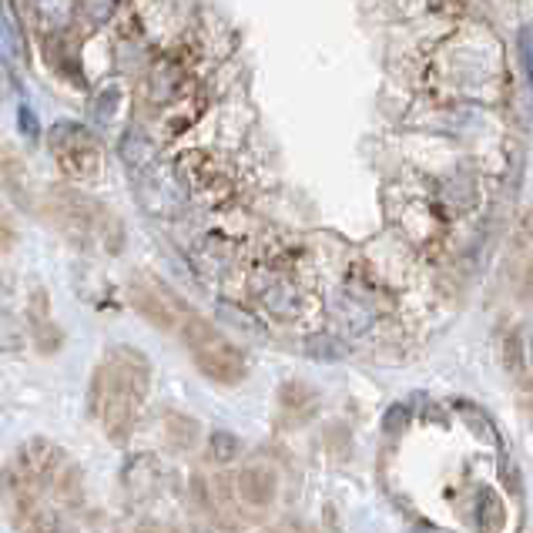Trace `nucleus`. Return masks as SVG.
<instances>
[{
	"instance_id": "8",
	"label": "nucleus",
	"mask_w": 533,
	"mask_h": 533,
	"mask_svg": "<svg viewBox=\"0 0 533 533\" xmlns=\"http://www.w3.org/2000/svg\"><path fill=\"white\" fill-rule=\"evenodd\" d=\"M477 527L480 530H503V523H507V510H503V500L500 493L493 487H480L477 490Z\"/></svg>"
},
{
	"instance_id": "2",
	"label": "nucleus",
	"mask_w": 533,
	"mask_h": 533,
	"mask_svg": "<svg viewBox=\"0 0 533 533\" xmlns=\"http://www.w3.org/2000/svg\"><path fill=\"white\" fill-rule=\"evenodd\" d=\"M178 329H182L185 346L192 349L195 366L202 369L208 379H215V383H222V386L242 383L245 373H249L245 356L212 326V322H205L202 316H195V312L185 309L182 326Z\"/></svg>"
},
{
	"instance_id": "16",
	"label": "nucleus",
	"mask_w": 533,
	"mask_h": 533,
	"mask_svg": "<svg viewBox=\"0 0 533 533\" xmlns=\"http://www.w3.org/2000/svg\"><path fill=\"white\" fill-rule=\"evenodd\" d=\"M239 453V440H235L232 433H225V430H218V433H212V456L215 460H232V456Z\"/></svg>"
},
{
	"instance_id": "3",
	"label": "nucleus",
	"mask_w": 533,
	"mask_h": 533,
	"mask_svg": "<svg viewBox=\"0 0 533 533\" xmlns=\"http://www.w3.org/2000/svg\"><path fill=\"white\" fill-rule=\"evenodd\" d=\"M51 215L54 222L64 228V235L81 245L88 242H104L108 252L121 249V228L114 222L108 208H101L91 198L71 195V192H54L51 195Z\"/></svg>"
},
{
	"instance_id": "15",
	"label": "nucleus",
	"mask_w": 533,
	"mask_h": 533,
	"mask_svg": "<svg viewBox=\"0 0 533 533\" xmlns=\"http://www.w3.org/2000/svg\"><path fill=\"white\" fill-rule=\"evenodd\" d=\"M306 349H309V356H316V359H342V356H346L342 342L326 339V336H312V339L306 342Z\"/></svg>"
},
{
	"instance_id": "18",
	"label": "nucleus",
	"mask_w": 533,
	"mask_h": 533,
	"mask_svg": "<svg viewBox=\"0 0 533 533\" xmlns=\"http://www.w3.org/2000/svg\"><path fill=\"white\" fill-rule=\"evenodd\" d=\"M520 64H523V74H527V84L533 94V34H530V27L520 31Z\"/></svg>"
},
{
	"instance_id": "19",
	"label": "nucleus",
	"mask_w": 533,
	"mask_h": 533,
	"mask_svg": "<svg viewBox=\"0 0 533 533\" xmlns=\"http://www.w3.org/2000/svg\"><path fill=\"white\" fill-rule=\"evenodd\" d=\"M500 473H503V480H507V490L520 493V473H517V466L510 463V453L503 443H500Z\"/></svg>"
},
{
	"instance_id": "1",
	"label": "nucleus",
	"mask_w": 533,
	"mask_h": 533,
	"mask_svg": "<svg viewBox=\"0 0 533 533\" xmlns=\"http://www.w3.org/2000/svg\"><path fill=\"white\" fill-rule=\"evenodd\" d=\"M148 376V359L131 346H114L94 373L88 409L104 423L111 443H125L135 430L141 399L148 393Z\"/></svg>"
},
{
	"instance_id": "6",
	"label": "nucleus",
	"mask_w": 533,
	"mask_h": 533,
	"mask_svg": "<svg viewBox=\"0 0 533 533\" xmlns=\"http://www.w3.org/2000/svg\"><path fill=\"white\" fill-rule=\"evenodd\" d=\"M131 299H135L138 312L158 329H178L185 316V306L171 295L161 282H131Z\"/></svg>"
},
{
	"instance_id": "22",
	"label": "nucleus",
	"mask_w": 533,
	"mask_h": 533,
	"mask_svg": "<svg viewBox=\"0 0 533 533\" xmlns=\"http://www.w3.org/2000/svg\"><path fill=\"white\" fill-rule=\"evenodd\" d=\"M111 101H118V91H114V88H108L98 98V121H101V125H108V118H111Z\"/></svg>"
},
{
	"instance_id": "7",
	"label": "nucleus",
	"mask_w": 533,
	"mask_h": 533,
	"mask_svg": "<svg viewBox=\"0 0 533 533\" xmlns=\"http://www.w3.org/2000/svg\"><path fill=\"white\" fill-rule=\"evenodd\" d=\"M239 493L249 507H269L279 493V477H275L272 466L265 463H252L239 473Z\"/></svg>"
},
{
	"instance_id": "14",
	"label": "nucleus",
	"mask_w": 533,
	"mask_h": 533,
	"mask_svg": "<svg viewBox=\"0 0 533 533\" xmlns=\"http://www.w3.org/2000/svg\"><path fill=\"white\" fill-rule=\"evenodd\" d=\"M114 7H118V0H81V14H84V21L94 24V27L108 24V21H111V14H114Z\"/></svg>"
},
{
	"instance_id": "13",
	"label": "nucleus",
	"mask_w": 533,
	"mask_h": 533,
	"mask_svg": "<svg viewBox=\"0 0 533 533\" xmlns=\"http://www.w3.org/2000/svg\"><path fill=\"white\" fill-rule=\"evenodd\" d=\"M503 366H507V373L517 379L527 373V356H523V339L517 329H513L507 342H503Z\"/></svg>"
},
{
	"instance_id": "5",
	"label": "nucleus",
	"mask_w": 533,
	"mask_h": 533,
	"mask_svg": "<svg viewBox=\"0 0 533 533\" xmlns=\"http://www.w3.org/2000/svg\"><path fill=\"white\" fill-rule=\"evenodd\" d=\"M47 138H51V151H54V158L61 161L64 175H71V178H94L98 175L101 148L81 125L64 121V125H54Z\"/></svg>"
},
{
	"instance_id": "17",
	"label": "nucleus",
	"mask_w": 533,
	"mask_h": 533,
	"mask_svg": "<svg viewBox=\"0 0 533 533\" xmlns=\"http://www.w3.org/2000/svg\"><path fill=\"white\" fill-rule=\"evenodd\" d=\"M406 426H409V409H406L403 403H396V406L383 416V430H386L389 436H403Z\"/></svg>"
},
{
	"instance_id": "20",
	"label": "nucleus",
	"mask_w": 533,
	"mask_h": 533,
	"mask_svg": "<svg viewBox=\"0 0 533 533\" xmlns=\"http://www.w3.org/2000/svg\"><path fill=\"white\" fill-rule=\"evenodd\" d=\"M17 121H21V131L27 138H37V118H34V111L27 108V104L17 108Z\"/></svg>"
},
{
	"instance_id": "10",
	"label": "nucleus",
	"mask_w": 533,
	"mask_h": 533,
	"mask_svg": "<svg viewBox=\"0 0 533 533\" xmlns=\"http://www.w3.org/2000/svg\"><path fill=\"white\" fill-rule=\"evenodd\" d=\"M121 158H125L128 168H148L155 151H151V141L138 131H128L125 141H121Z\"/></svg>"
},
{
	"instance_id": "9",
	"label": "nucleus",
	"mask_w": 533,
	"mask_h": 533,
	"mask_svg": "<svg viewBox=\"0 0 533 533\" xmlns=\"http://www.w3.org/2000/svg\"><path fill=\"white\" fill-rule=\"evenodd\" d=\"M456 413L463 416L466 420V426H470L473 433L480 436V440H490V443H503V436L497 433V426H493V420L487 413H483V409L477 406V403H466V399H456Z\"/></svg>"
},
{
	"instance_id": "11",
	"label": "nucleus",
	"mask_w": 533,
	"mask_h": 533,
	"mask_svg": "<svg viewBox=\"0 0 533 533\" xmlns=\"http://www.w3.org/2000/svg\"><path fill=\"white\" fill-rule=\"evenodd\" d=\"M165 430H168V443L178 446V450H188L198 436V423L188 420L182 413H168L165 416Z\"/></svg>"
},
{
	"instance_id": "21",
	"label": "nucleus",
	"mask_w": 533,
	"mask_h": 533,
	"mask_svg": "<svg viewBox=\"0 0 533 533\" xmlns=\"http://www.w3.org/2000/svg\"><path fill=\"white\" fill-rule=\"evenodd\" d=\"M14 91H17V78L7 68V57H0V94H14Z\"/></svg>"
},
{
	"instance_id": "12",
	"label": "nucleus",
	"mask_w": 533,
	"mask_h": 533,
	"mask_svg": "<svg viewBox=\"0 0 533 533\" xmlns=\"http://www.w3.org/2000/svg\"><path fill=\"white\" fill-rule=\"evenodd\" d=\"M0 37H4L7 51H11L17 61H27V47H24V34L14 21V11L7 4H0Z\"/></svg>"
},
{
	"instance_id": "4",
	"label": "nucleus",
	"mask_w": 533,
	"mask_h": 533,
	"mask_svg": "<svg viewBox=\"0 0 533 533\" xmlns=\"http://www.w3.org/2000/svg\"><path fill=\"white\" fill-rule=\"evenodd\" d=\"M61 460H64V453L47 440H27L21 450L14 453L11 466L4 470V487L11 490V497L17 507H21V513L34 507L37 493H41L44 483L54 477Z\"/></svg>"
}]
</instances>
